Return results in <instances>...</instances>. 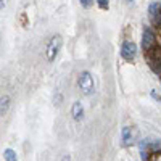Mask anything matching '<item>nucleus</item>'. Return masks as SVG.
<instances>
[{
  "instance_id": "1",
  "label": "nucleus",
  "mask_w": 161,
  "mask_h": 161,
  "mask_svg": "<svg viewBox=\"0 0 161 161\" xmlns=\"http://www.w3.org/2000/svg\"><path fill=\"white\" fill-rule=\"evenodd\" d=\"M77 86L80 89V92L84 95H92L93 90H95V86H93V77L89 71H82L77 77Z\"/></svg>"
},
{
  "instance_id": "2",
  "label": "nucleus",
  "mask_w": 161,
  "mask_h": 161,
  "mask_svg": "<svg viewBox=\"0 0 161 161\" xmlns=\"http://www.w3.org/2000/svg\"><path fill=\"white\" fill-rule=\"evenodd\" d=\"M61 45H63L61 36H53V37L48 40L47 48H45V55H47V60H48V61H55V58L58 57V53H60Z\"/></svg>"
},
{
  "instance_id": "3",
  "label": "nucleus",
  "mask_w": 161,
  "mask_h": 161,
  "mask_svg": "<svg viewBox=\"0 0 161 161\" xmlns=\"http://www.w3.org/2000/svg\"><path fill=\"white\" fill-rule=\"evenodd\" d=\"M156 45V36L150 28H143V36H142V48L145 52H152Z\"/></svg>"
},
{
  "instance_id": "4",
  "label": "nucleus",
  "mask_w": 161,
  "mask_h": 161,
  "mask_svg": "<svg viewBox=\"0 0 161 161\" xmlns=\"http://www.w3.org/2000/svg\"><path fill=\"white\" fill-rule=\"evenodd\" d=\"M137 55V45L132 40H124L123 45H121V57L127 61H132Z\"/></svg>"
},
{
  "instance_id": "5",
  "label": "nucleus",
  "mask_w": 161,
  "mask_h": 161,
  "mask_svg": "<svg viewBox=\"0 0 161 161\" xmlns=\"http://www.w3.org/2000/svg\"><path fill=\"white\" fill-rule=\"evenodd\" d=\"M136 136H137V130H136V129H132V127H129V126L123 127V130H121V143H123V147L132 145Z\"/></svg>"
},
{
  "instance_id": "6",
  "label": "nucleus",
  "mask_w": 161,
  "mask_h": 161,
  "mask_svg": "<svg viewBox=\"0 0 161 161\" xmlns=\"http://www.w3.org/2000/svg\"><path fill=\"white\" fill-rule=\"evenodd\" d=\"M71 114H73V118L76 121L82 119L84 118V106H82V103H80V102H74L73 106H71Z\"/></svg>"
},
{
  "instance_id": "7",
  "label": "nucleus",
  "mask_w": 161,
  "mask_h": 161,
  "mask_svg": "<svg viewBox=\"0 0 161 161\" xmlns=\"http://www.w3.org/2000/svg\"><path fill=\"white\" fill-rule=\"evenodd\" d=\"M10 103H11V98L8 95L0 97V116L7 114V111L10 110Z\"/></svg>"
},
{
  "instance_id": "8",
  "label": "nucleus",
  "mask_w": 161,
  "mask_h": 161,
  "mask_svg": "<svg viewBox=\"0 0 161 161\" xmlns=\"http://www.w3.org/2000/svg\"><path fill=\"white\" fill-rule=\"evenodd\" d=\"M3 158H5V161H18L16 153L13 152L11 148H7V150L3 152Z\"/></svg>"
},
{
  "instance_id": "9",
  "label": "nucleus",
  "mask_w": 161,
  "mask_h": 161,
  "mask_svg": "<svg viewBox=\"0 0 161 161\" xmlns=\"http://www.w3.org/2000/svg\"><path fill=\"white\" fill-rule=\"evenodd\" d=\"M100 10H108L110 8V0H95Z\"/></svg>"
},
{
  "instance_id": "10",
  "label": "nucleus",
  "mask_w": 161,
  "mask_h": 161,
  "mask_svg": "<svg viewBox=\"0 0 161 161\" xmlns=\"http://www.w3.org/2000/svg\"><path fill=\"white\" fill-rule=\"evenodd\" d=\"M79 3L82 5L84 8H90L93 5V0H79Z\"/></svg>"
},
{
  "instance_id": "11",
  "label": "nucleus",
  "mask_w": 161,
  "mask_h": 161,
  "mask_svg": "<svg viewBox=\"0 0 161 161\" xmlns=\"http://www.w3.org/2000/svg\"><path fill=\"white\" fill-rule=\"evenodd\" d=\"M148 161H161V153H153L152 158H148Z\"/></svg>"
},
{
  "instance_id": "12",
  "label": "nucleus",
  "mask_w": 161,
  "mask_h": 161,
  "mask_svg": "<svg viewBox=\"0 0 161 161\" xmlns=\"http://www.w3.org/2000/svg\"><path fill=\"white\" fill-rule=\"evenodd\" d=\"M61 161H71V158H69V155H64V156L61 158Z\"/></svg>"
},
{
  "instance_id": "13",
  "label": "nucleus",
  "mask_w": 161,
  "mask_h": 161,
  "mask_svg": "<svg viewBox=\"0 0 161 161\" xmlns=\"http://www.w3.org/2000/svg\"><path fill=\"white\" fill-rule=\"evenodd\" d=\"M5 7V0H0V10H2Z\"/></svg>"
},
{
  "instance_id": "14",
  "label": "nucleus",
  "mask_w": 161,
  "mask_h": 161,
  "mask_svg": "<svg viewBox=\"0 0 161 161\" xmlns=\"http://www.w3.org/2000/svg\"><path fill=\"white\" fill-rule=\"evenodd\" d=\"M127 2H136V0H127Z\"/></svg>"
}]
</instances>
